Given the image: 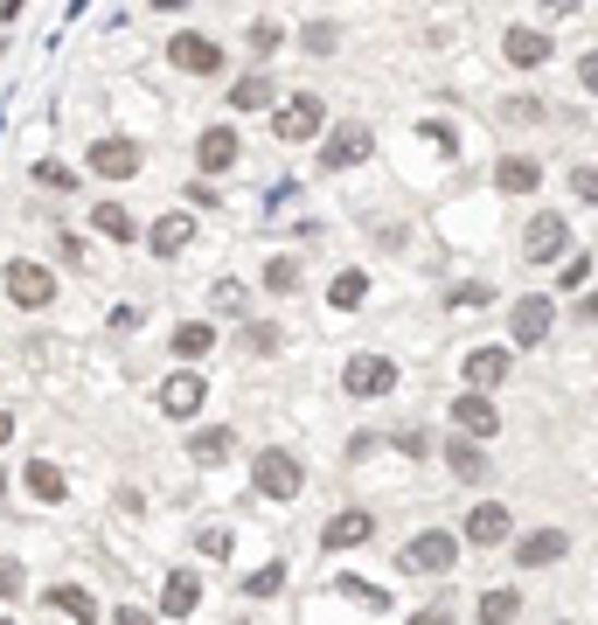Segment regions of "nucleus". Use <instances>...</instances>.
<instances>
[{
	"mask_svg": "<svg viewBox=\"0 0 598 625\" xmlns=\"http://www.w3.org/2000/svg\"><path fill=\"white\" fill-rule=\"evenodd\" d=\"M369 154H376V132H369V125H342V132H327V140H321V167H327V175L362 167Z\"/></svg>",
	"mask_w": 598,
	"mask_h": 625,
	"instance_id": "obj_8",
	"label": "nucleus"
},
{
	"mask_svg": "<svg viewBox=\"0 0 598 625\" xmlns=\"http://www.w3.org/2000/svg\"><path fill=\"white\" fill-rule=\"evenodd\" d=\"M189 243H195V216H181V208H167L154 230H146V251L154 257H181Z\"/></svg>",
	"mask_w": 598,
	"mask_h": 625,
	"instance_id": "obj_16",
	"label": "nucleus"
},
{
	"mask_svg": "<svg viewBox=\"0 0 598 625\" xmlns=\"http://www.w3.org/2000/svg\"><path fill=\"white\" fill-rule=\"evenodd\" d=\"M501 119H522V125H529V119H543V105H536V98H509V105H501Z\"/></svg>",
	"mask_w": 598,
	"mask_h": 625,
	"instance_id": "obj_41",
	"label": "nucleus"
},
{
	"mask_svg": "<svg viewBox=\"0 0 598 625\" xmlns=\"http://www.w3.org/2000/svg\"><path fill=\"white\" fill-rule=\"evenodd\" d=\"M49 612H70L77 625H91V618H98V604H91V591H77V584H56V591H49Z\"/></svg>",
	"mask_w": 598,
	"mask_h": 625,
	"instance_id": "obj_27",
	"label": "nucleus"
},
{
	"mask_svg": "<svg viewBox=\"0 0 598 625\" xmlns=\"http://www.w3.org/2000/svg\"><path fill=\"white\" fill-rule=\"evenodd\" d=\"M8 438H14V417H8V410H0V445H8Z\"/></svg>",
	"mask_w": 598,
	"mask_h": 625,
	"instance_id": "obj_50",
	"label": "nucleus"
},
{
	"mask_svg": "<svg viewBox=\"0 0 598 625\" xmlns=\"http://www.w3.org/2000/svg\"><path fill=\"white\" fill-rule=\"evenodd\" d=\"M278 105V84L272 77H237L230 84V111H272Z\"/></svg>",
	"mask_w": 598,
	"mask_h": 625,
	"instance_id": "obj_24",
	"label": "nucleus"
},
{
	"mask_svg": "<svg viewBox=\"0 0 598 625\" xmlns=\"http://www.w3.org/2000/svg\"><path fill=\"white\" fill-rule=\"evenodd\" d=\"M342 591L362 598V604H383V591H376V584H362V577H342Z\"/></svg>",
	"mask_w": 598,
	"mask_h": 625,
	"instance_id": "obj_43",
	"label": "nucleus"
},
{
	"mask_svg": "<svg viewBox=\"0 0 598 625\" xmlns=\"http://www.w3.org/2000/svg\"><path fill=\"white\" fill-rule=\"evenodd\" d=\"M189 202H195V208H216L223 195H216V188H210V181H189Z\"/></svg>",
	"mask_w": 598,
	"mask_h": 625,
	"instance_id": "obj_45",
	"label": "nucleus"
},
{
	"mask_svg": "<svg viewBox=\"0 0 598 625\" xmlns=\"http://www.w3.org/2000/svg\"><path fill=\"white\" fill-rule=\"evenodd\" d=\"M202 396H210V389H202V375L181 369V375H167V383H160V410L175 417V424H189V417L202 410Z\"/></svg>",
	"mask_w": 598,
	"mask_h": 625,
	"instance_id": "obj_13",
	"label": "nucleus"
},
{
	"mask_svg": "<svg viewBox=\"0 0 598 625\" xmlns=\"http://www.w3.org/2000/svg\"><path fill=\"white\" fill-rule=\"evenodd\" d=\"M216 348V327L210 320H189V327H175V354H210Z\"/></svg>",
	"mask_w": 598,
	"mask_h": 625,
	"instance_id": "obj_30",
	"label": "nucleus"
},
{
	"mask_svg": "<svg viewBox=\"0 0 598 625\" xmlns=\"http://www.w3.org/2000/svg\"><path fill=\"white\" fill-rule=\"evenodd\" d=\"M195 604H202V584H195L189 570H175V577H160V612H167V618H189V612H195Z\"/></svg>",
	"mask_w": 598,
	"mask_h": 625,
	"instance_id": "obj_22",
	"label": "nucleus"
},
{
	"mask_svg": "<svg viewBox=\"0 0 598 625\" xmlns=\"http://www.w3.org/2000/svg\"><path fill=\"white\" fill-rule=\"evenodd\" d=\"M35 181H43V188H56V195H70V188H77V175H70L63 160H43V167H35Z\"/></svg>",
	"mask_w": 598,
	"mask_h": 625,
	"instance_id": "obj_38",
	"label": "nucleus"
},
{
	"mask_svg": "<svg viewBox=\"0 0 598 625\" xmlns=\"http://www.w3.org/2000/svg\"><path fill=\"white\" fill-rule=\"evenodd\" d=\"M299 43H307L313 56H334V43H342V35H334V22H307V28H299Z\"/></svg>",
	"mask_w": 598,
	"mask_h": 625,
	"instance_id": "obj_36",
	"label": "nucleus"
},
{
	"mask_svg": "<svg viewBox=\"0 0 598 625\" xmlns=\"http://www.w3.org/2000/svg\"><path fill=\"white\" fill-rule=\"evenodd\" d=\"M501 56H509L515 70H536V63H550V35L543 28H509L501 35Z\"/></svg>",
	"mask_w": 598,
	"mask_h": 625,
	"instance_id": "obj_20",
	"label": "nucleus"
},
{
	"mask_svg": "<svg viewBox=\"0 0 598 625\" xmlns=\"http://www.w3.org/2000/svg\"><path fill=\"white\" fill-rule=\"evenodd\" d=\"M410 625H453V612H445V604H424V612L410 618Z\"/></svg>",
	"mask_w": 598,
	"mask_h": 625,
	"instance_id": "obj_46",
	"label": "nucleus"
},
{
	"mask_svg": "<svg viewBox=\"0 0 598 625\" xmlns=\"http://www.w3.org/2000/svg\"><path fill=\"white\" fill-rule=\"evenodd\" d=\"M0 625H14V618H0Z\"/></svg>",
	"mask_w": 598,
	"mask_h": 625,
	"instance_id": "obj_51",
	"label": "nucleus"
},
{
	"mask_svg": "<svg viewBox=\"0 0 598 625\" xmlns=\"http://www.w3.org/2000/svg\"><path fill=\"white\" fill-rule=\"evenodd\" d=\"M362 292H369V278H362V272H342V278L327 286V307H334V313H355V307H362Z\"/></svg>",
	"mask_w": 598,
	"mask_h": 625,
	"instance_id": "obj_28",
	"label": "nucleus"
},
{
	"mask_svg": "<svg viewBox=\"0 0 598 625\" xmlns=\"http://www.w3.org/2000/svg\"><path fill=\"white\" fill-rule=\"evenodd\" d=\"M369 536H376V515H369V507H348V515H334L321 528V549H362Z\"/></svg>",
	"mask_w": 598,
	"mask_h": 625,
	"instance_id": "obj_17",
	"label": "nucleus"
},
{
	"mask_svg": "<svg viewBox=\"0 0 598 625\" xmlns=\"http://www.w3.org/2000/svg\"><path fill=\"white\" fill-rule=\"evenodd\" d=\"M445 307H459V313H480V307H494V292L480 286V278H466V286H453V292H445Z\"/></svg>",
	"mask_w": 598,
	"mask_h": 625,
	"instance_id": "obj_33",
	"label": "nucleus"
},
{
	"mask_svg": "<svg viewBox=\"0 0 598 625\" xmlns=\"http://www.w3.org/2000/svg\"><path fill=\"white\" fill-rule=\"evenodd\" d=\"M509 528H515V515H509V507H501V501H480L474 515H466V528H459V536L474 542V549H494V542H509Z\"/></svg>",
	"mask_w": 598,
	"mask_h": 625,
	"instance_id": "obj_14",
	"label": "nucleus"
},
{
	"mask_svg": "<svg viewBox=\"0 0 598 625\" xmlns=\"http://www.w3.org/2000/svg\"><path fill=\"white\" fill-rule=\"evenodd\" d=\"M564 243H571L564 208H543V216H529V230H522V257H529V264H557V257H564Z\"/></svg>",
	"mask_w": 598,
	"mask_h": 625,
	"instance_id": "obj_7",
	"label": "nucleus"
},
{
	"mask_svg": "<svg viewBox=\"0 0 598 625\" xmlns=\"http://www.w3.org/2000/svg\"><path fill=\"white\" fill-rule=\"evenodd\" d=\"M251 486L265 501H292L299 486H307V472H299V459L286 445H265V452H258V466H251Z\"/></svg>",
	"mask_w": 598,
	"mask_h": 625,
	"instance_id": "obj_5",
	"label": "nucleus"
},
{
	"mask_svg": "<svg viewBox=\"0 0 598 625\" xmlns=\"http://www.w3.org/2000/svg\"><path fill=\"white\" fill-rule=\"evenodd\" d=\"M265 292H278V299L299 292V257H272L265 264Z\"/></svg>",
	"mask_w": 598,
	"mask_h": 625,
	"instance_id": "obj_31",
	"label": "nucleus"
},
{
	"mask_svg": "<svg viewBox=\"0 0 598 625\" xmlns=\"http://www.w3.org/2000/svg\"><path fill=\"white\" fill-rule=\"evenodd\" d=\"M543 8H550V14H577V8H585V0H543Z\"/></svg>",
	"mask_w": 598,
	"mask_h": 625,
	"instance_id": "obj_49",
	"label": "nucleus"
},
{
	"mask_svg": "<svg viewBox=\"0 0 598 625\" xmlns=\"http://www.w3.org/2000/svg\"><path fill=\"white\" fill-rule=\"evenodd\" d=\"M536 181H543V167H536L529 154H501V167H494V188H501V195H529Z\"/></svg>",
	"mask_w": 598,
	"mask_h": 625,
	"instance_id": "obj_21",
	"label": "nucleus"
},
{
	"mask_svg": "<svg viewBox=\"0 0 598 625\" xmlns=\"http://www.w3.org/2000/svg\"><path fill=\"white\" fill-rule=\"evenodd\" d=\"M237 154H244V146H237V132H230V125H210V132L195 140V167H202V175H230Z\"/></svg>",
	"mask_w": 598,
	"mask_h": 625,
	"instance_id": "obj_15",
	"label": "nucleus"
},
{
	"mask_svg": "<svg viewBox=\"0 0 598 625\" xmlns=\"http://www.w3.org/2000/svg\"><path fill=\"white\" fill-rule=\"evenodd\" d=\"M195 549H202V556H230V549H237V528H202Z\"/></svg>",
	"mask_w": 598,
	"mask_h": 625,
	"instance_id": "obj_37",
	"label": "nucleus"
},
{
	"mask_svg": "<svg viewBox=\"0 0 598 625\" xmlns=\"http://www.w3.org/2000/svg\"><path fill=\"white\" fill-rule=\"evenodd\" d=\"M244 591H251V598H272V591H286V563H265L258 577H244Z\"/></svg>",
	"mask_w": 598,
	"mask_h": 625,
	"instance_id": "obj_35",
	"label": "nucleus"
},
{
	"mask_svg": "<svg viewBox=\"0 0 598 625\" xmlns=\"http://www.w3.org/2000/svg\"><path fill=\"white\" fill-rule=\"evenodd\" d=\"M515 618H522L515 591H488V598H480V625H515Z\"/></svg>",
	"mask_w": 598,
	"mask_h": 625,
	"instance_id": "obj_29",
	"label": "nucleus"
},
{
	"mask_svg": "<svg viewBox=\"0 0 598 625\" xmlns=\"http://www.w3.org/2000/svg\"><path fill=\"white\" fill-rule=\"evenodd\" d=\"M0 598H22V563L0 556Z\"/></svg>",
	"mask_w": 598,
	"mask_h": 625,
	"instance_id": "obj_42",
	"label": "nucleus"
},
{
	"mask_svg": "<svg viewBox=\"0 0 598 625\" xmlns=\"http://www.w3.org/2000/svg\"><path fill=\"white\" fill-rule=\"evenodd\" d=\"M244 348H251V354H278V348H286V327H272V320H251V327H244Z\"/></svg>",
	"mask_w": 598,
	"mask_h": 625,
	"instance_id": "obj_32",
	"label": "nucleus"
},
{
	"mask_svg": "<svg viewBox=\"0 0 598 625\" xmlns=\"http://www.w3.org/2000/svg\"><path fill=\"white\" fill-rule=\"evenodd\" d=\"M230 452H237V431L230 424H210V431H195V438H189V459L195 466H223Z\"/></svg>",
	"mask_w": 598,
	"mask_h": 625,
	"instance_id": "obj_23",
	"label": "nucleus"
},
{
	"mask_svg": "<svg viewBox=\"0 0 598 625\" xmlns=\"http://www.w3.org/2000/svg\"><path fill=\"white\" fill-rule=\"evenodd\" d=\"M91 230L111 237V243H133V237H140V230H133V216H125L119 202H98V208H91Z\"/></svg>",
	"mask_w": 598,
	"mask_h": 625,
	"instance_id": "obj_26",
	"label": "nucleus"
},
{
	"mask_svg": "<svg viewBox=\"0 0 598 625\" xmlns=\"http://www.w3.org/2000/svg\"><path fill=\"white\" fill-rule=\"evenodd\" d=\"M453 431H466V438H480V445H488L494 431H501L494 396H488V389H459V396H453Z\"/></svg>",
	"mask_w": 598,
	"mask_h": 625,
	"instance_id": "obj_9",
	"label": "nucleus"
},
{
	"mask_svg": "<svg viewBox=\"0 0 598 625\" xmlns=\"http://www.w3.org/2000/svg\"><path fill=\"white\" fill-rule=\"evenodd\" d=\"M509 383V348H466V389H501Z\"/></svg>",
	"mask_w": 598,
	"mask_h": 625,
	"instance_id": "obj_19",
	"label": "nucleus"
},
{
	"mask_svg": "<svg viewBox=\"0 0 598 625\" xmlns=\"http://www.w3.org/2000/svg\"><path fill=\"white\" fill-rule=\"evenodd\" d=\"M550 327H557V299L550 292H522L509 307V340H515V348H543Z\"/></svg>",
	"mask_w": 598,
	"mask_h": 625,
	"instance_id": "obj_6",
	"label": "nucleus"
},
{
	"mask_svg": "<svg viewBox=\"0 0 598 625\" xmlns=\"http://www.w3.org/2000/svg\"><path fill=\"white\" fill-rule=\"evenodd\" d=\"M564 528H529V536H522L515 542V563H522V570H543V563H557V556H564Z\"/></svg>",
	"mask_w": 598,
	"mask_h": 625,
	"instance_id": "obj_18",
	"label": "nucleus"
},
{
	"mask_svg": "<svg viewBox=\"0 0 598 625\" xmlns=\"http://www.w3.org/2000/svg\"><path fill=\"white\" fill-rule=\"evenodd\" d=\"M0 286H8V299H14L22 313H43V307H56V272H49V264H35V257H8Z\"/></svg>",
	"mask_w": 598,
	"mask_h": 625,
	"instance_id": "obj_2",
	"label": "nucleus"
},
{
	"mask_svg": "<svg viewBox=\"0 0 598 625\" xmlns=\"http://www.w3.org/2000/svg\"><path fill=\"white\" fill-rule=\"evenodd\" d=\"M28 494H35V501H49V507H56V501H63V494H70V480H63V466H56V459H35V466H28Z\"/></svg>",
	"mask_w": 598,
	"mask_h": 625,
	"instance_id": "obj_25",
	"label": "nucleus"
},
{
	"mask_svg": "<svg viewBox=\"0 0 598 625\" xmlns=\"http://www.w3.org/2000/svg\"><path fill=\"white\" fill-rule=\"evenodd\" d=\"M459 542L466 536H453V528H424V536H410L404 542V570L410 577H453V563H459Z\"/></svg>",
	"mask_w": 598,
	"mask_h": 625,
	"instance_id": "obj_1",
	"label": "nucleus"
},
{
	"mask_svg": "<svg viewBox=\"0 0 598 625\" xmlns=\"http://www.w3.org/2000/svg\"><path fill=\"white\" fill-rule=\"evenodd\" d=\"M342 389L362 396V404H369V396H390V389H397V354H376V348L348 354V362H342Z\"/></svg>",
	"mask_w": 598,
	"mask_h": 625,
	"instance_id": "obj_4",
	"label": "nucleus"
},
{
	"mask_svg": "<svg viewBox=\"0 0 598 625\" xmlns=\"http://www.w3.org/2000/svg\"><path fill=\"white\" fill-rule=\"evenodd\" d=\"M424 132H432V146H445V154H459V132H453V125H439V119H432Z\"/></svg>",
	"mask_w": 598,
	"mask_h": 625,
	"instance_id": "obj_44",
	"label": "nucleus"
},
{
	"mask_svg": "<svg viewBox=\"0 0 598 625\" xmlns=\"http://www.w3.org/2000/svg\"><path fill=\"white\" fill-rule=\"evenodd\" d=\"M571 195L598 208V167H571Z\"/></svg>",
	"mask_w": 598,
	"mask_h": 625,
	"instance_id": "obj_39",
	"label": "nucleus"
},
{
	"mask_svg": "<svg viewBox=\"0 0 598 625\" xmlns=\"http://www.w3.org/2000/svg\"><path fill=\"white\" fill-rule=\"evenodd\" d=\"M445 466H453L459 486H488V472H494V459L480 452V438H466V431H459V438H445Z\"/></svg>",
	"mask_w": 598,
	"mask_h": 625,
	"instance_id": "obj_11",
	"label": "nucleus"
},
{
	"mask_svg": "<svg viewBox=\"0 0 598 625\" xmlns=\"http://www.w3.org/2000/svg\"><path fill=\"white\" fill-rule=\"evenodd\" d=\"M167 63L189 70V77H223V49L210 43V35H189V28H181L175 43H167Z\"/></svg>",
	"mask_w": 598,
	"mask_h": 625,
	"instance_id": "obj_10",
	"label": "nucleus"
},
{
	"mask_svg": "<svg viewBox=\"0 0 598 625\" xmlns=\"http://www.w3.org/2000/svg\"><path fill=\"white\" fill-rule=\"evenodd\" d=\"M111 625H154V612H140V604H125V612L111 618Z\"/></svg>",
	"mask_w": 598,
	"mask_h": 625,
	"instance_id": "obj_48",
	"label": "nucleus"
},
{
	"mask_svg": "<svg viewBox=\"0 0 598 625\" xmlns=\"http://www.w3.org/2000/svg\"><path fill=\"white\" fill-rule=\"evenodd\" d=\"M91 175L98 181H133L140 175V146L133 140H98L91 146Z\"/></svg>",
	"mask_w": 598,
	"mask_h": 625,
	"instance_id": "obj_12",
	"label": "nucleus"
},
{
	"mask_svg": "<svg viewBox=\"0 0 598 625\" xmlns=\"http://www.w3.org/2000/svg\"><path fill=\"white\" fill-rule=\"evenodd\" d=\"M577 77H585V91H591V98H598V49L585 56V63H577Z\"/></svg>",
	"mask_w": 598,
	"mask_h": 625,
	"instance_id": "obj_47",
	"label": "nucleus"
},
{
	"mask_svg": "<svg viewBox=\"0 0 598 625\" xmlns=\"http://www.w3.org/2000/svg\"><path fill=\"white\" fill-rule=\"evenodd\" d=\"M321 125H327V105L313 98V91H292L286 105H272V132L286 146H307V140H321Z\"/></svg>",
	"mask_w": 598,
	"mask_h": 625,
	"instance_id": "obj_3",
	"label": "nucleus"
},
{
	"mask_svg": "<svg viewBox=\"0 0 598 625\" xmlns=\"http://www.w3.org/2000/svg\"><path fill=\"white\" fill-rule=\"evenodd\" d=\"M210 307L237 320V313H244V286H237V278H216V286H210Z\"/></svg>",
	"mask_w": 598,
	"mask_h": 625,
	"instance_id": "obj_34",
	"label": "nucleus"
},
{
	"mask_svg": "<svg viewBox=\"0 0 598 625\" xmlns=\"http://www.w3.org/2000/svg\"><path fill=\"white\" fill-rule=\"evenodd\" d=\"M278 43H286V28H278V22H258V28H251V49H258V56L278 49Z\"/></svg>",
	"mask_w": 598,
	"mask_h": 625,
	"instance_id": "obj_40",
	"label": "nucleus"
}]
</instances>
